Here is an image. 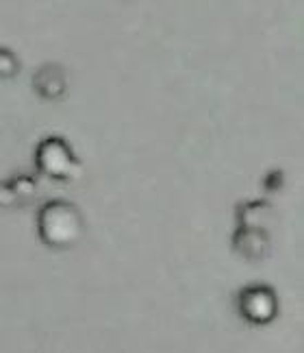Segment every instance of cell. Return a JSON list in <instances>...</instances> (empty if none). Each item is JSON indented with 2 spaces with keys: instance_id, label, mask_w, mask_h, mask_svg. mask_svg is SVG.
<instances>
[{
  "instance_id": "cell-9",
  "label": "cell",
  "mask_w": 304,
  "mask_h": 353,
  "mask_svg": "<svg viewBox=\"0 0 304 353\" xmlns=\"http://www.w3.org/2000/svg\"><path fill=\"white\" fill-rule=\"evenodd\" d=\"M285 185V172L281 168H276V170H270L265 174V179H263V188H265V192H279V190Z\"/></svg>"
},
{
  "instance_id": "cell-6",
  "label": "cell",
  "mask_w": 304,
  "mask_h": 353,
  "mask_svg": "<svg viewBox=\"0 0 304 353\" xmlns=\"http://www.w3.org/2000/svg\"><path fill=\"white\" fill-rule=\"evenodd\" d=\"M237 214V225L239 227H261L268 229V225L274 221V208L268 201H248L241 203L235 210Z\"/></svg>"
},
{
  "instance_id": "cell-8",
  "label": "cell",
  "mask_w": 304,
  "mask_h": 353,
  "mask_svg": "<svg viewBox=\"0 0 304 353\" xmlns=\"http://www.w3.org/2000/svg\"><path fill=\"white\" fill-rule=\"evenodd\" d=\"M20 59L16 52H11L9 48H3L0 46V79H13L18 77L20 72Z\"/></svg>"
},
{
  "instance_id": "cell-4",
  "label": "cell",
  "mask_w": 304,
  "mask_h": 353,
  "mask_svg": "<svg viewBox=\"0 0 304 353\" xmlns=\"http://www.w3.org/2000/svg\"><path fill=\"white\" fill-rule=\"evenodd\" d=\"M272 242L268 229L261 227H237L232 234V251L246 262H261L270 255Z\"/></svg>"
},
{
  "instance_id": "cell-3",
  "label": "cell",
  "mask_w": 304,
  "mask_h": 353,
  "mask_svg": "<svg viewBox=\"0 0 304 353\" xmlns=\"http://www.w3.org/2000/svg\"><path fill=\"white\" fill-rule=\"evenodd\" d=\"M237 312L250 325H268L279 314V296L270 286L252 283L237 294Z\"/></svg>"
},
{
  "instance_id": "cell-7",
  "label": "cell",
  "mask_w": 304,
  "mask_h": 353,
  "mask_svg": "<svg viewBox=\"0 0 304 353\" xmlns=\"http://www.w3.org/2000/svg\"><path fill=\"white\" fill-rule=\"evenodd\" d=\"M7 183L11 185L13 192H16V196H18V201L22 203V205H24V203H31L39 192L37 179H35V176H29V174H16Z\"/></svg>"
},
{
  "instance_id": "cell-1",
  "label": "cell",
  "mask_w": 304,
  "mask_h": 353,
  "mask_svg": "<svg viewBox=\"0 0 304 353\" xmlns=\"http://www.w3.org/2000/svg\"><path fill=\"white\" fill-rule=\"evenodd\" d=\"M37 236L54 251L72 249L85 236V216L70 201H48L37 212Z\"/></svg>"
},
{
  "instance_id": "cell-2",
  "label": "cell",
  "mask_w": 304,
  "mask_h": 353,
  "mask_svg": "<svg viewBox=\"0 0 304 353\" xmlns=\"http://www.w3.org/2000/svg\"><path fill=\"white\" fill-rule=\"evenodd\" d=\"M35 168L39 174L54 181H72L80 174L83 164L76 159L72 146L59 135L41 140L35 148Z\"/></svg>"
},
{
  "instance_id": "cell-5",
  "label": "cell",
  "mask_w": 304,
  "mask_h": 353,
  "mask_svg": "<svg viewBox=\"0 0 304 353\" xmlns=\"http://www.w3.org/2000/svg\"><path fill=\"white\" fill-rule=\"evenodd\" d=\"M33 90L41 101H61L67 94V72L59 63H44L33 74Z\"/></svg>"
},
{
  "instance_id": "cell-10",
  "label": "cell",
  "mask_w": 304,
  "mask_h": 353,
  "mask_svg": "<svg viewBox=\"0 0 304 353\" xmlns=\"http://www.w3.org/2000/svg\"><path fill=\"white\" fill-rule=\"evenodd\" d=\"M18 205H22V203L18 201V196H16V192L11 190V185L9 183H0V208H18Z\"/></svg>"
}]
</instances>
